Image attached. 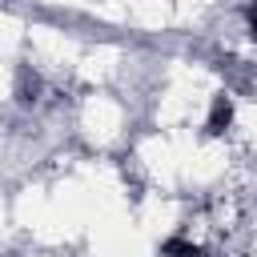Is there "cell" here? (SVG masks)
<instances>
[{
	"mask_svg": "<svg viewBox=\"0 0 257 257\" xmlns=\"http://www.w3.org/2000/svg\"><path fill=\"white\" fill-rule=\"evenodd\" d=\"M229 124H233V100L225 92H217L213 96V108H209V120H205V133L209 137H221Z\"/></svg>",
	"mask_w": 257,
	"mask_h": 257,
	"instance_id": "6da1fadb",
	"label": "cell"
},
{
	"mask_svg": "<svg viewBox=\"0 0 257 257\" xmlns=\"http://www.w3.org/2000/svg\"><path fill=\"white\" fill-rule=\"evenodd\" d=\"M161 253H165V257H209L201 245H193V241H185V237H169V241L161 245Z\"/></svg>",
	"mask_w": 257,
	"mask_h": 257,
	"instance_id": "7a4b0ae2",
	"label": "cell"
},
{
	"mask_svg": "<svg viewBox=\"0 0 257 257\" xmlns=\"http://www.w3.org/2000/svg\"><path fill=\"white\" fill-rule=\"evenodd\" d=\"M245 24H249V36L257 40V0H249V4H245Z\"/></svg>",
	"mask_w": 257,
	"mask_h": 257,
	"instance_id": "3957f363",
	"label": "cell"
},
{
	"mask_svg": "<svg viewBox=\"0 0 257 257\" xmlns=\"http://www.w3.org/2000/svg\"><path fill=\"white\" fill-rule=\"evenodd\" d=\"M209 257H213V253H209Z\"/></svg>",
	"mask_w": 257,
	"mask_h": 257,
	"instance_id": "277c9868",
	"label": "cell"
}]
</instances>
